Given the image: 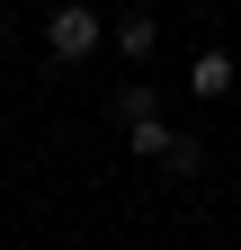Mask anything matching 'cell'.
<instances>
[{"instance_id":"cell-2","label":"cell","mask_w":241,"mask_h":250,"mask_svg":"<svg viewBox=\"0 0 241 250\" xmlns=\"http://www.w3.org/2000/svg\"><path fill=\"white\" fill-rule=\"evenodd\" d=\"M152 45H161V27L143 18V9H125V18H116V54H125V62H152Z\"/></svg>"},{"instance_id":"cell-6","label":"cell","mask_w":241,"mask_h":250,"mask_svg":"<svg viewBox=\"0 0 241 250\" xmlns=\"http://www.w3.org/2000/svg\"><path fill=\"white\" fill-rule=\"evenodd\" d=\"M116 116H125V125H134V116H152V89H143V81H125V89H116Z\"/></svg>"},{"instance_id":"cell-7","label":"cell","mask_w":241,"mask_h":250,"mask_svg":"<svg viewBox=\"0 0 241 250\" xmlns=\"http://www.w3.org/2000/svg\"><path fill=\"white\" fill-rule=\"evenodd\" d=\"M125 9H152V0H125Z\"/></svg>"},{"instance_id":"cell-4","label":"cell","mask_w":241,"mask_h":250,"mask_svg":"<svg viewBox=\"0 0 241 250\" xmlns=\"http://www.w3.org/2000/svg\"><path fill=\"white\" fill-rule=\"evenodd\" d=\"M125 134H134V152H152V161H161V152L179 143V134H170V125H161V116H134V125H125Z\"/></svg>"},{"instance_id":"cell-3","label":"cell","mask_w":241,"mask_h":250,"mask_svg":"<svg viewBox=\"0 0 241 250\" xmlns=\"http://www.w3.org/2000/svg\"><path fill=\"white\" fill-rule=\"evenodd\" d=\"M188 89H197V99H223V89H232V54H215V45H205V54L188 62Z\"/></svg>"},{"instance_id":"cell-5","label":"cell","mask_w":241,"mask_h":250,"mask_svg":"<svg viewBox=\"0 0 241 250\" xmlns=\"http://www.w3.org/2000/svg\"><path fill=\"white\" fill-rule=\"evenodd\" d=\"M161 170H170V179H197V170H205V152H197V143H188V134H179V143H170V152H161Z\"/></svg>"},{"instance_id":"cell-1","label":"cell","mask_w":241,"mask_h":250,"mask_svg":"<svg viewBox=\"0 0 241 250\" xmlns=\"http://www.w3.org/2000/svg\"><path fill=\"white\" fill-rule=\"evenodd\" d=\"M99 45H107V18L80 9V0H63V9L45 18V54H54V62H89Z\"/></svg>"}]
</instances>
